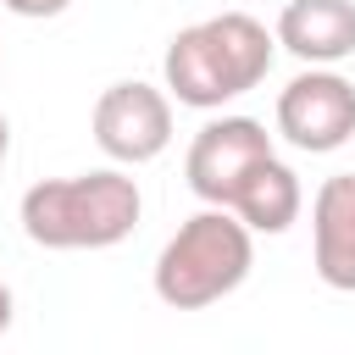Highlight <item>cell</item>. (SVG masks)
I'll use <instances>...</instances> for the list:
<instances>
[{
    "instance_id": "6da1fadb",
    "label": "cell",
    "mask_w": 355,
    "mask_h": 355,
    "mask_svg": "<svg viewBox=\"0 0 355 355\" xmlns=\"http://www.w3.org/2000/svg\"><path fill=\"white\" fill-rule=\"evenodd\" d=\"M277 39L250 11H222L205 22H189L166 44V94L189 111H222L227 100L250 94L272 72Z\"/></svg>"
},
{
    "instance_id": "7a4b0ae2",
    "label": "cell",
    "mask_w": 355,
    "mask_h": 355,
    "mask_svg": "<svg viewBox=\"0 0 355 355\" xmlns=\"http://www.w3.org/2000/svg\"><path fill=\"white\" fill-rule=\"evenodd\" d=\"M144 194L122 166L44 178L22 194L17 222L39 250H111L139 227Z\"/></svg>"
},
{
    "instance_id": "3957f363",
    "label": "cell",
    "mask_w": 355,
    "mask_h": 355,
    "mask_svg": "<svg viewBox=\"0 0 355 355\" xmlns=\"http://www.w3.org/2000/svg\"><path fill=\"white\" fill-rule=\"evenodd\" d=\"M255 266V233L227 211L205 205L194 211L155 255V300L172 311H205L227 300Z\"/></svg>"
},
{
    "instance_id": "277c9868",
    "label": "cell",
    "mask_w": 355,
    "mask_h": 355,
    "mask_svg": "<svg viewBox=\"0 0 355 355\" xmlns=\"http://www.w3.org/2000/svg\"><path fill=\"white\" fill-rule=\"evenodd\" d=\"M277 133L305 155H333L355 139V83L333 67H305L277 94Z\"/></svg>"
},
{
    "instance_id": "5b68a950",
    "label": "cell",
    "mask_w": 355,
    "mask_h": 355,
    "mask_svg": "<svg viewBox=\"0 0 355 355\" xmlns=\"http://www.w3.org/2000/svg\"><path fill=\"white\" fill-rule=\"evenodd\" d=\"M94 144L116 161V166H144L155 161L166 144H172V100L155 89V83H111L100 100H94Z\"/></svg>"
},
{
    "instance_id": "8992f818",
    "label": "cell",
    "mask_w": 355,
    "mask_h": 355,
    "mask_svg": "<svg viewBox=\"0 0 355 355\" xmlns=\"http://www.w3.org/2000/svg\"><path fill=\"white\" fill-rule=\"evenodd\" d=\"M266 155H272L266 122H255V116H216V122H205L194 133L189 161H183V178H189V189L205 205H227L233 189L244 183V172L255 161H266Z\"/></svg>"
},
{
    "instance_id": "52a82bcc",
    "label": "cell",
    "mask_w": 355,
    "mask_h": 355,
    "mask_svg": "<svg viewBox=\"0 0 355 355\" xmlns=\"http://www.w3.org/2000/svg\"><path fill=\"white\" fill-rule=\"evenodd\" d=\"M311 266L327 288L355 294V172L322 178L311 200Z\"/></svg>"
},
{
    "instance_id": "ba28073f",
    "label": "cell",
    "mask_w": 355,
    "mask_h": 355,
    "mask_svg": "<svg viewBox=\"0 0 355 355\" xmlns=\"http://www.w3.org/2000/svg\"><path fill=\"white\" fill-rule=\"evenodd\" d=\"M272 39L305 67H338L355 55V0H288Z\"/></svg>"
},
{
    "instance_id": "9c48e42d",
    "label": "cell",
    "mask_w": 355,
    "mask_h": 355,
    "mask_svg": "<svg viewBox=\"0 0 355 355\" xmlns=\"http://www.w3.org/2000/svg\"><path fill=\"white\" fill-rule=\"evenodd\" d=\"M300 205H305V189H300V172L277 155L255 161L244 172V183L233 189L227 211L250 227V233H288L300 222Z\"/></svg>"
},
{
    "instance_id": "30bf717a",
    "label": "cell",
    "mask_w": 355,
    "mask_h": 355,
    "mask_svg": "<svg viewBox=\"0 0 355 355\" xmlns=\"http://www.w3.org/2000/svg\"><path fill=\"white\" fill-rule=\"evenodd\" d=\"M11 17H61L72 0H0Z\"/></svg>"
},
{
    "instance_id": "8fae6325",
    "label": "cell",
    "mask_w": 355,
    "mask_h": 355,
    "mask_svg": "<svg viewBox=\"0 0 355 355\" xmlns=\"http://www.w3.org/2000/svg\"><path fill=\"white\" fill-rule=\"evenodd\" d=\"M11 316H17V311H11V288H6V283H0V333H6V327H11Z\"/></svg>"
},
{
    "instance_id": "7c38bea8",
    "label": "cell",
    "mask_w": 355,
    "mask_h": 355,
    "mask_svg": "<svg viewBox=\"0 0 355 355\" xmlns=\"http://www.w3.org/2000/svg\"><path fill=\"white\" fill-rule=\"evenodd\" d=\"M6 155H11V122H6V111H0V166H6Z\"/></svg>"
}]
</instances>
